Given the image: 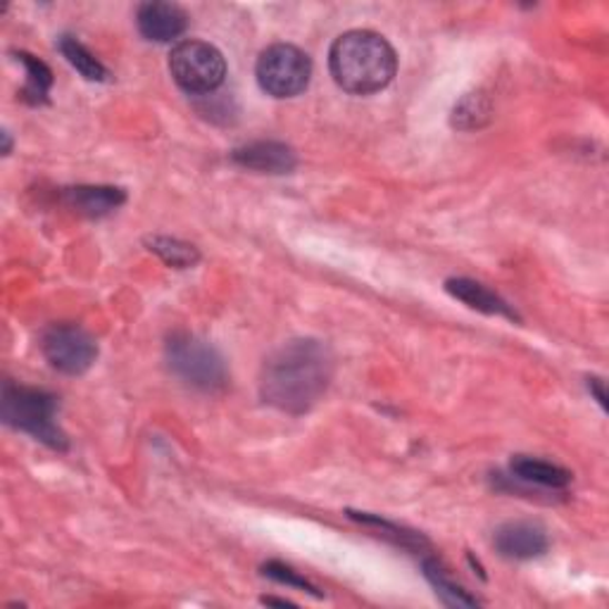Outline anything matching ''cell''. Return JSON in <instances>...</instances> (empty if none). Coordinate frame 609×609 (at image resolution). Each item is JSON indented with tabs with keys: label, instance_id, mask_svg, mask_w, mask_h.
I'll return each mask as SVG.
<instances>
[{
	"label": "cell",
	"instance_id": "cell-22",
	"mask_svg": "<svg viewBox=\"0 0 609 609\" xmlns=\"http://www.w3.org/2000/svg\"><path fill=\"white\" fill-rule=\"evenodd\" d=\"M262 602H265V605H278V607H293V602L278 600V598H262Z\"/></svg>",
	"mask_w": 609,
	"mask_h": 609
},
{
	"label": "cell",
	"instance_id": "cell-19",
	"mask_svg": "<svg viewBox=\"0 0 609 609\" xmlns=\"http://www.w3.org/2000/svg\"><path fill=\"white\" fill-rule=\"evenodd\" d=\"M351 517L359 524H365V526H374V529L382 531L386 538H390L395 546H400V548H407V550H422L426 546V540L415 534V531H405L403 526H395V524H388L384 519H378L374 515H365V512H351Z\"/></svg>",
	"mask_w": 609,
	"mask_h": 609
},
{
	"label": "cell",
	"instance_id": "cell-20",
	"mask_svg": "<svg viewBox=\"0 0 609 609\" xmlns=\"http://www.w3.org/2000/svg\"><path fill=\"white\" fill-rule=\"evenodd\" d=\"M262 574L270 576V579L276 581V583H286V586H293V588L307 590V592H312V596H315V598L322 596V592H319L315 586H312L307 579H303V576H301L298 571H293L291 567H286V565H282V562H267L265 567H262Z\"/></svg>",
	"mask_w": 609,
	"mask_h": 609
},
{
	"label": "cell",
	"instance_id": "cell-7",
	"mask_svg": "<svg viewBox=\"0 0 609 609\" xmlns=\"http://www.w3.org/2000/svg\"><path fill=\"white\" fill-rule=\"evenodd\" d=\"M41 351L53 369L79 376L93 367L98 343L87 328L77 324H53L41 336Z\"/></svg>",
	"mask_w": 609,
	"mask_h": 609
},
{
	"label": "cell",
	"instance_id": "cell-21",
	"mask_svg": "<svg viewBox=\"0 0 609 609\" xmlns=\"http://www.w3.org/2000/svg\"><path fill=\"white\" fill-rule=\"evenodd\" d=\"M588 390L596 395V400L607 407V395H605V384H602V378H596V376H590L588 378Z\"/></svg>",
	"mask_w": 609,
	"mask_h": 609
},
{
	"label": "cell",
	"instance_id": "cell-1",
	"mask_svg": "<svg viewBox=\"0 0 609 609\" xmlns=\"http://www.w3.org/2000/svg\"><path fill=\"white\" fill-rule=\"evenodd\" d=\"M334 378V355L317 338L284 343L262 369L260 393L267 405L286 415H305L315 407Z\"/></svg>",
	"mask_w": 609,
	"mask_h": 609
},
{
	"label": "cell",
	"instance_id": "cell-9",
	"mask_svg": "<svg viewBox=\"0 0 609 609\" xmlns=\"http://www.w3.org/2000/svg\"><path fill=\"white\" fill-rule=\"evenodd\" d=\"M232 160L238 168L253 170L260 174H291L298 168L295 151L286 143L278 141H253L245 143L232 153Z\"/></svg>",
	"mask_w": 609,
	"mask_h": 609
},
{
	"label": "cell",
	"instance_id": "cell-4",
	"mask_svg": "<svg viewBox=\"0 0 609 609\" xmlns=\"http://www.w3.org/2000/svg\"><path fill=\"white\" fill-rule=\"evenodd\" d=\"M168 365L181 382L197 390L220 393L229 384V369L222 353L193 334L179 332L170 336Z\"/></svg>",
	"mask_w": 609,
	"mask_h": 609
},
{
	"label": "cell",
	"instance_id": "cell-16",
	"mask_svg": "<svg viewBox=\"0 0 609 609\" xmlns=\"http://www.w3.org/2000/svg\"><path fill=\"white\" fill-rule=\"evenodd\" d=\"M18 62L24 64L27 70V87H24V101L29 105H43L48 103V93H51L53 87V72L48 70V64L41 62L39 58L29 55L24 51L14 53Z\"/></svg>",
	"mask_w": 609,
	"mask_h": 609
},
{
	"label": "cell",
	"instance_id": "cell-8",
	"mask_svg": "<svg viewBox=\"0 0 609 609\" xmlns=\"http://www.w3.org/2000/svg\"><path fill=\"white\" fill-rule=\"evenodd\" d=\"M496 550L505 559H517V562H526V559H536L548 552V534L542 531V526L531 521H509L503 524L496 531Z\"/></svg>",
	"mask_w": 609,
	"mask_h": 609
},
{
	"label": "cell",
	"instance_id": "cell-11",
	"mask_svg": "<svg viewBox=\"0 0 609 609\" xmlns=\"http://www.w3.org/2000/svg\"><path fill=\"white\" fill-rule=\"evenodd\" d=\"M446 291L459 303H465L471 309H479V312H484V315L505 317V319H512V322L519 319L517 312L509 307L498 293H493L490 288H486L479 282H471V278H465V276L448 278Z\"/></svg>",
	"mask_w": 609,
	"mask_h": 609
},
{
	"label": "cell",
	"instance_id": "cell-13",
	"mask_svg": "<svg viewBox=\"0 0 609 609\" xmlns=\"http://www.w3.org/2000/svg\"><path fill=\"white\" fill-rule=\"evenodd\" d=\"M509 471H512V476H517L519 481L542 486V488H565L571 484L569 469L546 463V459H536L526 455H517L512 463H509Z\"/></svg>",
	"mask_w": 609,
	"mask_h": 609
},
{
	"label": "cell",
	"instance_id": "cell-15",
	"mask_svg": "<svg viewBox=\"0 0 609 609\" xmlns=\"http://www.w3.org/2000/svg\"><path fill=\"white\" fill-rule=\"evenodd\" d=\"M424 574L429 583L436 588V596H440V600L453 607H476L479 600L459 586L457 581L450 579V574L440 567L438 559H424Z\"/></svg>",
	"mask_w": 609,
	"mask_h": 609
},
{
	"label": "cell",
	"instance_id": "cell-5",
	"mask_svg": "<svg viewBox=\"0 0 609 609\" xmlns=\"http://www.w3.org/2000/svg\"><path fill=\"white\" fill-rule=\"evenodd\" d=\"M170 72L186 93L207 95L224 84L226 60L212 43L189 39L172 48Z\"/></svg>",
	"mask_w": 609,
	"mask_h": 609
},
{
	"label": "cell",
	"instance_id": "cell-12",
	"mask_svg": "<svg viewBox=\"0 0 609 609\" xmlns=\"http://www.w3.org/2000/svg\"><path fill=\"white\" fill-rule=\"evenodd\" d=\"M64 201H68V205L77 210L79 215H84L89 220H101L110 215L112 210L124 205L126 193L114 186H74L64 191Z\"/></svg>",
	"mask_w": 609,
	"mask_h": 609
},
{
	"label": "cell",
	"instance_id": "cell-18",
	"mask_svg": "<svg viewBox=\"0 0 609 609\" xmlns=\"http://www.w3.org/2000/svg\"><path fill=\"white\" fill-rule=\"evenodd\" d=\"M490 120V101L481 91L467 93L453 110V126L457 129H479Z\"/></svg>",
	"mask_w": 609,
	"mask_h": 609
},
{
	"label": "cell",
	"instance_id": "cell-14",
	"mask_svg": "<svg viewBox=\"0 0 609 609\" xmlns=\"http://www.w3.org/2000/svg\"><path fill=\"white\" fill-rule=\"evenodd\" d=\"M58 48H60V53L64 55V60H68L72 68L84 79H89V81H108L110 79V72H108L105 64L98 60L89 51V48L81 41H77L74 37H60Z\"/></svg>",
	"mask_w": 609,
	"mask_h": 609
},
{
	"label": "cell",
	"instance_id": "cell-23",
	"mask_svg": "<svg viewBox=\"0 0 609 609\" xmlns=\"http://www.w3.org/2000/svg\"><path fill=\"white\" fill-rule=\"evenodd\" d=\"M3 141H6V148H3V153L8 155V153H10V145H12V143H10V134H8V131H3Z\"/></svg>",
	"mask_w": 609,
	"mask_h": 609
},
{
	"label": "cell",
	"instance_id": "cell-3",
	"mask_svg": "<svg viewBox=\"0 0 609 609\" xmlns=\"http://www.w3.org/2000/svg\"><path fill=\"white\" fill-rule=\"evenodd\" d=\"M58 398L53 393L6 384L3 388V419L8 426L41 440L43 446L64 453L68 436L58 426Z\"/></svg>",
	"mask_w": 609,
	"mask_h": 609
},
{
	"label": "cell",
	"instance_id": "cell-6",
	"mask_svg": "<svg viewBox=\"0 0 609 609\" xmlns=\"http://www.w3.org/2000/svg\"><path fill=\"white\" fill-rule=\"evenodd\" d=\"M255 74L260 89L272 98H295L309 84L312 60L298 45L276 43L262 51Z\"/></svg>",
	"mask_w": 609,
	"mask_h": 609
},
{
	"label": "cell",
	"instance_id": "cell-10",
	"mask_svg": "<svg viewBox=\"0 0 609 609\" xmlns=\"http://www.w3.org/2000/svg\"><path fill=\"white\" fill-rule=\"evenodd\" d=\"M136 24L143 39L170 43L186 31L189 14L176 3H143L136 12Z\"/></svg>",
	"mask_w": 609,
	"mask_h": 609
},
{
	"label": "cell",
	"instance_id": "cell-17",
	"mask_svg": "<svg viewBox=\"0 0 609 609\" xmlns=\"http://www.w3.org/2000/svg\"><path fill=\"white\" fill-rule=\"evenodd\" d=\"M148 251L155 253L164 265L176 267V270H189L193 267L197 260H201V253H197L195 245L184 243L179 238H170V236H151L145 238Z\"/></svg>",
	"mask_w": 609,
	"mask_h": 609
},
{
	"label": "cell",
	"instance_id": "cell-2",
	"mask_svg": "<svg viewBox=\"0 0 609 609\" xmlns=\"http://www.w3.org/2000/svg\"><path fill=\"white\" fill-rule=\"evenodd\" d=\"M328 68L343 91L372 95L390 84L398 72V58L382 34L369 29H353L334 41Z\"/></svg>",
	"mask_w": 609,
	"mask_h": 609
}]
</instances>
